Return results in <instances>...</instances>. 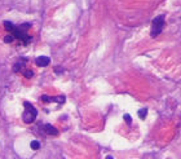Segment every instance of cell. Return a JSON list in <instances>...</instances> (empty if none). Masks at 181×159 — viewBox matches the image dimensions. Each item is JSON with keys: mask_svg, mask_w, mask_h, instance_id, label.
Returning a JSON list of instances; mask_svg holds the SVG:
<instances>
[{"mask_svg": "<svg viewBox=\"0 0 181 159\" xmlns=\"http://www.w3.org/2000/svg\"><path fill=\"white\" fill-rule=\"evenodd\" d=\"M49 62H51L49 57H45V56H40V57H38L36 60H35V63H36L39 67L48 66V65H49Z\"/></svg>", "mask_w": 181, "mask_h": 159, "instance_id": "4", "label": "cell"}, {"mask_svg": "<svg viewBox=\"0 0 181 159\" xmlns=\"http://www.w3.org/2000/svg\"><path fill=\"white\" fill-rule=\"evenodd\" d=\"M30 146H31L32 150H38V149L40 148V142H39V141H31Z\"/></svg>", "mask_w": 181, "mask_h": 159, "instance_id": "8", "label": "cell"}, {"mask_svg": "<svg viewBox=\"0 0 181 159\" xmlns=\"http://www.w3.org/2000/svg\"><path fill=\"white\" fill-rule=\"evenodd\" d=\"M41 101H43V102H53V97L43 95V96H41Z\"/></svg>", "mask_w": 181, "mask_h": 159, "instance_id": "9", "label": "cell"}, {"mask_svg": "<svg viewBox=\"0 0 181 159\" xmlns=\"http://www.w3.org/2000/svg\"><path fill=\"white\" fill-rule=\"evenodd\" d=\"M53 101L63 103V102H65V96H57V97H53Z\"/></svg>", "mask_w": 181, "mask_h": 159, "instance_id": "12", "label": "cell"}, {"mask_svg": "<svg viewBox=\"0 0 181 159\" xmlns=\"http://www.w3.org/2000/svg\"><path fill=\"white\" fill-rule=\"evenodd\" d=\"M12 34L16 39L21 40L24 44H27L29 41L31 40V36H29V35L26 34V30H22L21 27H14V30L12 31Z\"/></svg>", "mask_w": 181, "mask_h": 159, "instance_id": "3", "label": "cell"}, {"mask_svg": "<svg viewBox=\"0 0 181 159\" xmlns=\"http://www.w3.org/2000/svg\"><path fill=\"white\" fill-rule=\"evenodd\" d=\"M137 114H138V116H140L141 119H145V116H146V114H148V109H141V110H138Z\"/></svg>", "mask_w": 181, "mask_h": 159, "instance_id": "7", "label": "cell"}, {"mask_svg": "<svg viewBox=\"0 0 181 159\" xmlns=\"http://www.w3.org/2000/svg\"><path fill=\"white\" fill-rule=\"evenodd\" d=\"M124 120H125V123H127L128 125L132 124V118H131V115L129 114H124Z\"/></svg>", "mask_w": 181, "mask_h": 159, "instance_id": "14", "label": "cell"}, {"mask_svg": "<svg viewBox=\"0 0 181 159\" xmlns=\"http://www.w3.org/2000/svg\"><path fill=\"white\" fill-rule=\"evenodd\" d=\"M163 27H164V17L163 16H158V17H155L153 19V22H151V32H150V35L153 38H157L158 35L163 31Z\"/></svg>", "mask_w": 181, "mask_h": 159, "instance_id": "2", "label": "cell"}, {"mask_svg": "<svg viewBox=\"0 0 181 159\" xmlns=\"http://www.w3.org/2000/svg\"><path fill=\"white\" fill-rule=\"evenodd\" d=\"M44 129H45V133H48V135H51V136H57L58 135V129L54 128L53 125H51V124H45L44 125Z\"/></svg>", "mask_w": 181, "mask_h": 159, "instance_id": "5", "label": "cell"}, {"mask_svg": "<svg viewBox=\"0 0 181 159\" xmlns=\"http://www.w3.org/2000/svg\"><path fill=\"white\" fill-rule=\"evenodd\" d=\"M21 69H22V63L21 62L16 63L14 66H13V71H14V73H18V71H21Z\"/></svg>", "mask_w": 181, "mask_h": 159, "instance_id": "11", "label": "cell"}, {"mask_svg": "<svg viewBox=\"0 0 181 159\" xmlns=\"http://www.w3.org/2000/svg\"><path fill=\"white\" fill-rule=\"evenodd\" d=\"M3 25H4V29H5V30L9 31V32H12L13 30H14V27H16V26L13 25L12 22H9V21H4V24H3Z\"/></svg>", "mask_w": 181, "mask_h": 159, "instance_id": "6", "label": "cell"}, {"mask_svg": "<svg viewBox=\"0 0 181 159\" xmlns=\"http://www.w3.org/2000/svg\"><path fill=\"white\" fill-rule=\"evenodd\" d=\"M24 106H25V111H24V114H22V119H24L25 123H29V124H30V123H32L35 120V118H36L38 110L29 101H25Z\"/></svg>", "mask_w": 181, "mask_h": 159, "instance_id": "1", "label": "cell"}, {"mask_svg": "<svg viewBox=\"0 0 181 159\" xmlns=\"http://www.w3.org/2000/svg\"><path fill=\"white\" fill-rule=\"evenodd\" d=\"M32 75H34V71L32 70H25L24 71V76L25 78H31Z\"/></svg>", "mask_w": 181, "mask_h": 159, "instance_id": "13", "label": "cell"}, {"mask_svg": "<svg viewBox=\"0 0 181 159\" xmlns=\"http://www.w3.org/2000/svg\"><path fill=\"white\" fill-rule=\"evenodd\" d=\"M13 39H14L13 34H8V35H6V36L4 38V43H12Z\"/></svg>", "mask_w": 181, "mask_h": 159, "instance_id": "10", "label": "cell"}]
</instances>
